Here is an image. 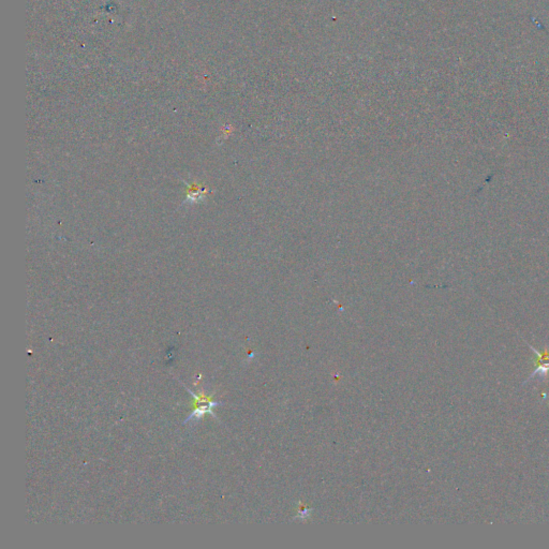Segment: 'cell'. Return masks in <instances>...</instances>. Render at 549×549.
I'll use <instances>...</instances> for the list:
<instances>
[{"label": "cell", "mask_w": 549, "mask_h": 549, "mask_svg": "<svg viewBox=\"0 0 549 549\" xmlns=\"http://www.w3.org/2000/svg\"><path fill=\"white\" fill-rule=\"evenodd\" d=\"M531 350L536 354L537 357L535 360V370L530 375L529 380H531L533 376L537 374L541 376H546L547 372H549V350L545 348L544 350L539 351L532 347Z\"/></svg>", "instance_id": "obj_2"}, {"label": "cell", "mask_w": 549, "mask_h": 549, "mask_svg": "<svg viewBox=\"0 0 549 549\" xmlns=\"http://www.w3.org/2000/svg\"><path fill=\"white\" fill-rule=\"evenodd\" d=\"M185 387L187 388V391L192 395L194 402H193V412H192V414L185 420L184 424L190 423L192 419L199 420L204 414H207V413H210V414L215 415L212 412L213 408L217 407L219 404L213 402L212 396H208L207 394L204 393V392L193 393L191 390H189L187 386H185Z\"/></svg>", "instance_id": "obj_1"}]
</instances>
